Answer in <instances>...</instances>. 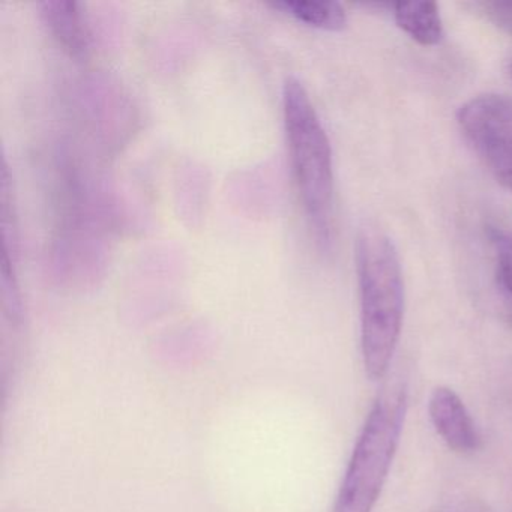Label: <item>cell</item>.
Wrapping results in <instances>:
<instances>
[{
    "instance_id": "1",
    "label": "cell",
    "mask_w": 512,
    "mask_h": 512,
    "mask_svg": "<svg viewBox=\"0 0 512 512\" xmlns=\"http://www.w3.org/2000/svg\"><path fill=\"white\" fill-rule=\"evenodd\" d=\"M356 268L361 293L362 359L367 376L380 380L388 373L400 340L404 284L397 250L377 227H365L359 233Z\"/></svg>"
},
{
    "instance_id": "2",
    "label": "cell",
    "mask_w": 512,
    "mask_h": 512,
    "mask_svg": "<svg viewBox=\"0 0 512 512\" xmlns=\"http://www.w3.org/2000/svg\"><path fill=\"white\" fill-rule=\"evenodd\" d=\"M283 115L299 199L317 239L328 244L334 211L331 142L307 89L296 77L284 82Z\"/></svg>"
},
{
    "instance_id": "3",
    "label": "cell",
    "mask_w": 512,
    "mask_h": 512,
    "mask_svg": "<svg viewBox=\"0 0 512 512\" xmlns=\"http://www.w3.org/2000/svg\"><path fill=\"white\" fill-rule=\"evenodd\" d=\"M406 409V386L389 385L380 392L353 449L334 512L373 511L400 443Z\"/></svg>"
},
{
    "instance_id": "4",
    "label": "cell",
    "mask_w": 512,
    "mask_h": 512,
    "mask_svg": "<svg viewBox=\"0 0 512 512\" xmlns=\"http://www.w3.org/2000/svg\"><path fill=\"white\" fill-rule=\"evenodd\" d=\"M458 124L500 182L512 176V100L472 98L458 110Z\"/></svg>"
},
{
    "instance_id": "5",
    "label": "cell",
    "mask_w": 512,
    "mask_h": 512,
    "mask_svg": "<svg viewBox=\"0 0 512 512\" xmlns=\"http://www.w3.org/2000/svg\"><path fill=\"white\" fill-rule=\"evenodd\" d=\"M431 422L443 442L455 452H472L478 448L475 422L461 398L446 386L436 388L428 403Z\"/></svg>"
},
{
    "instance_id": "6",
    "label": "cell",
    "mask_w": 512,
    "mask_h": 512,
    "mask_svg": "<svg viewBox=\"0 0 512 512\" xmlns=\"http://www.w3.org/2000/svg\"><path fill=\"white\" fill-rule=\"evenodd\" d=\"M80 8L82 4L73 0H44L40 14L59 46L74 58L83 59L91 49V32Z\"/></svg>"
},
{
    "instance_id": "7",
    "label": "cell",
    "mask_w": 512,
    "mask_h": 512,
    "mask_svg": "<svg viewBox=\"0 0 512 512\" xmlns=\"http://www.w3.org/2000/svg\"><path fill=\"white\" fill-rule=\"evenodd\" d=\"M394 14L398 28L421 46H436L445 37L436 2H400Z\"/></svg>"
},
{
    "instance_id": "8",
    "label": "cell",
    "mask_w": 512,
    "mask_h": 512,
    "mask_svg": "<svg viewBox=\"0 0 512 512\" xmlns=\"http://www.w3.org/2000/svg\"><path fill=\"white\" fill-rule=\"evenodd\" d=\"M275 10L283 11L298 22L323 31H343L347 26V14L338 2L322 0H283L271 4Z\"/></svg>"
},
{
    "instance_id": "9",
    "label": "cell",
    "mask_w": 512,
    "mask_h": 512,
    "mask_svg": "<svg viewBox=\"0 0 512 512\" xmlns=\"http://www.w3.org/2000/svg\"><path fill=\"white\" fill-rule=\"evenodd\" d=\"M496 248L497 277L509 298H512V236L502 232L493 233Z\"/></svg>"
},
{
    "instance_id": "10",
    "label": "cell",
    "mask_w": 512,
    "mask_h": 512,
    "mask_svg": "<svg viewBox=\"0 0 512 512\" xmlns=\"http://www.w3.org/2000/svg\"><path fill=\"white\" fill-rule=\"evenodd\" d=\"M487 10L500 26L512 32V2H493L487 4Z\"/></svg>"
},
{
    "instance_id": "11",
    "label": "cell",
    "mask_w": 512,
    "mask_h": 512,
    "mask_svg": "<svg viewBox=\"0 0 512 512\" xmlns=\"http://www.w3.org/2000/svg\"><path fill=\"white\" fill-rule=\"evenodd\" d=\"M511 73H512V67H511Z\"/></svg>"
}]
</instances>
